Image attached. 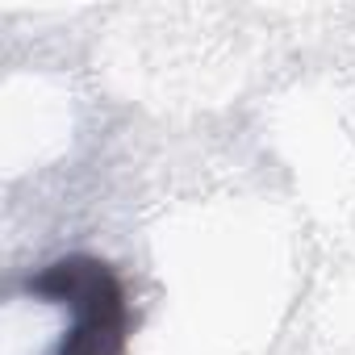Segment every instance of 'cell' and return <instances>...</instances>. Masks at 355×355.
Instances as JSON below:
<instances>
[{"instance_id": "1", "label": "cell", "mask_w": 355, "mask_h": 355, "mask_svg": "<svg viewBox=\"0 0 355 355\" xmlns=\"http://www.w3.org/2000/svg\"><path fill=\"white\" fill-rule=\"evenodd\" d=\"M26 293L76 313L55 355H125L130 301L117 272L96 255H63L26 280Z\"/></svg>"}]
</instances>
